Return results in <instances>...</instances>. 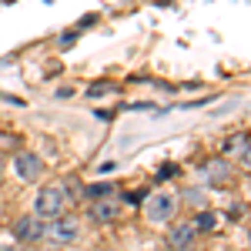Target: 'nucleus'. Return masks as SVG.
<instances>
[{"instance_id":"1","label":"nucleus","mask_w":251,"mask_h":251,"mask_svg":"<svg viewBox=\"0 0 251 251\" xmlns=\"http://www.w3.org/2000/svg\"><path fill=\"white\" fill-rule=\"evenodd\" d=\"M67 188H60V184H47V188H40L37 201H34V214L44 218V221H54L60 214H67Z\"/></svg>"},{"instance_id":"2","label":"nucleus","mask_w":251,"mask_h":251,"mask_svg":"<svg viewBox=\"0 0 251 251\" xmlns=\"http://www.w3.org/2000/svg\"><path fill=\"white\" fill-rule=\"evenodd\" d=\"M80 234V221L71 218V214H60L54 221H47V231H44V241H50L54 248H64V245H74Z\"/></svg>"},{"instance_id":"3","label":"nucleus","mask_w":251,"mask_h":251,"mask_svg":"<svg viewBox=\"0 0 251 251\" xmlns=\"http://www.w3.org/2000/svg\"><path fill=\"white\" fill-rule=\"evenodd\" d=\"M144 214H148L151 225H168L174 214H177V198H174L171 191L148 194V201H144Z\"/></svg>"},{"instance_id":"4","label":"nucleus","mask_w":251,"mask_h":251,"mask_svg":"<svg viewBox=\"0 0 251 251\" xmlns=\"http://www.w3.org/2000/svg\"><path fill=\"white\" fill-rule=\"evenodd\" d=\"M44 231H47V221L37 218V214H20L17 221H14V238H17L20 245H37L44 241Z\"/></svg>"},{"instance_id":"5","label":"nucleus","mask_w":251,"mask_h":251,"mask_svg":"<svg viewBox=\"0 0 251 251\" xmlns=\"http://www.w3.org/2000/svg\"><path fill=\"white\" fill-rule=\"evenodd\" d=\"M194 241H198L194 221H177V225H171V231L164 238V248L168 251H194Z\"/></svg>"},{"instance_id":"6","label":"nucleus","mask_w":251,"mask_h":251,"mask_svg":"<svg viewBox=\"0 0 251 251\" xmlns=\"http://www.w3.org/2000/svg\"><path fill=\"white\" fill-rule=\"evenodd\" d=\"M14 171H17L24 181H40V177H44V161H40L34 151H17V154H14Z\"/></svg>"},{"instance_id":"7","label":"nucleus","mask_w":251,"mask_h":251,"mask_svg":"<svg viewBox=\"0 0 251 251\" xmlns=\"http://www.w3.org/2000/svg\"><path fill=\"white\" fill-rule=\"evenodd\" d=\"M91 221L94 225H114L117 214H121V204H117L111 194H104V198H94V204H91Z\"/></svg>"},{"instance_id":"8","label":"nucleus","mask_w":251,"mask_h":251,"mask_svg":"<svg viewBox=\"0 0 251 251\" xmlns=\"http://www.w3.org/2000/svg\"><path fill=\"white\" fill-rule=\"evenodd\" d=\"M204 174H208V181H211V184H221V181H228V177H231V168H228V161H225V157H211V161L204 164Z\"/></svg>"},{"instance_id":"9","label":"nucleus","mask_w":251,"mask_h":251,"mask_svg":"<svg viewBox=\"0 0 251 251\" xmlns=\"http://www.w3.org/2000/svg\"><path fill=\"white\" fill-rule=\"evenodd\" d=\"M248 144V134H238V137H231L228 144H225V154H241V148Z\"/></svg>"},{"instance_id":"10","label":"nucleus","mask_w":251,"mask_h":251,"mask_svg":"<svg viewBox=\"0 0 251 251\" xmlns=\"http://www.w3.org/2000/svg\"><path fill=\"white\" fill-rule=\"evenodd\" d=\"M194 228H198V231H208V228H214V218L208 211H201L198 218H194Z\"/></svg>"},{"instance_id":"11","label":"nucleus","mask_w":251,"mask_h":251,"mask_svg":"<svg viewBox=\"0 0 251 251\" xmlns=\"http://www.w3.org/2000/svg\"><path fill=\"white\" fill-rule=\"evenodd\" d=\"M114 91V84H94V87H87V97H104Z\"/></svg>"},{"instance_id":"12","label":"nucleus","mask_w":251,"mask_h":251,"mask_svg":"<svg viewBox=\"0 0 251 251\" xmlns=\"http://www.w3.org/2000/svg\"><path fill=\"white\" fill-rule=\"evenodd\" d=\"M238 161H241V168H245V171H251V137H248V144L241 148V154H238Z\"/></svg>"},{"instance_id":"13","label":"nucleus","mask_w":251,"mask_h":251,"mask_svg":"<svg viewBox=\"0 0 251 251\" xmlns=\"http://www.w3.org/2000/svg\"><path fill=\"white\" fill-rule=\"evenodd\" d=\"M0 148H10V151H17V148H20V137H17V134H0Z\"/></svg>"},{"instance_id":"14","label":"nucleus","mask_w":251,"mask_h":251,"mask_svg":"<svg viewBox=\"0 0 251 251\" xmlns=\"http://www.w3.org/2000/svg\"><path fill=\"white\" fill-rule=\"evenodd\" d=\"M84 194H91V198H104V194H111V184H91Z\"/></svg>"},{"instance_id":"15","label":"nucleus","mask_w":251,"mask_h":251,"mask_svg":"<svg viewBox=\"0 0 251 251\" xmlns=\"http://www.w3.org/2000/svg\"><path fill=\"white\" fill-rule=\"evenodd\" d=\"M0 251H27V245H10V248H0Z\"/></svg>"},{"instance_id":"16","label":"nucleus","mask_w":251,"mask_h":251,"mask_svg":"<svg viewBox=\"0 0 251 251\" xmlns=\"http://www.w3.org/2000/svg\"><path fill=\"white\" fill-rule=\"evenodd\" d=\"M3 164H7V161H3V154H0V177H3Z\"/></svg>"}]
</instances>
